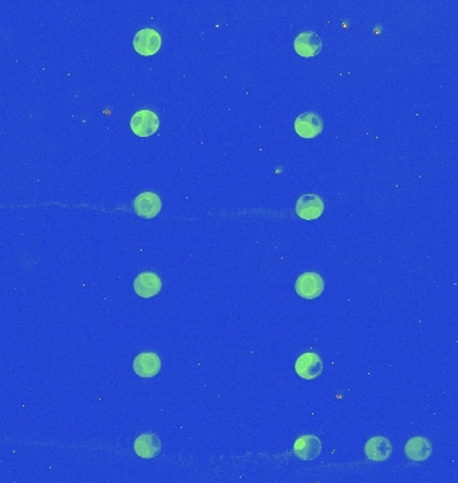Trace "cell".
Listing matches in <instances>:
<instances>
[{
    "label": "cell",
    "instance_id": "1",
    "mask_svg": "<svg viewBox=\"0 0 458 483\" xmlns=\"http://www.w3.org/2000/svg\"><path fill=\"white\" fill-rule=\"evenodd\" d=\"M131 128L140 137H149L160 128L158 116L152 110H138L131 117Z\"/></svg>",
    "mask_w": 458,
    "mask_h": 483
},
{
    "label": "cell",
    "instance_id": "2",
    "mask_svg": "<svg viewBox=\"0 0 458 483\" xmlns=\"http://www.w3.org/2000/svg\"><path fill=\"white\" fill-rule=\"evenodd\" d=\"M133 47L144 57L154 55L161 47V35L153 28H142L134 35Z\"/></svg>",
    "mask_w": 458,
    "mask_h": 483
},
{
    "label": "cell",
    "instance_id": "3",
    "mask_svg": "<svg viewBox=\"0 0 458 483\" xmlns=\"http://www.w3.org/2000/svg\"><path fill=\"white\" fill-rule=\"evenodd\" d=\"M295 290L305 300H315L323 293L325 281L316 273H305L298 278Z\"/></svg>",
    "mask_w": 458,
    "mask_h": 483
},
{
    "label": "cell",
    "instance_id": "4",
    "mask_svg": "<svg viewBox=\"0 0 458 483\" xmlns=\"http://www.w3.org/2000/svg\"><path fill=\"white\" fill-rule=\"evenodd\" d=\"M295 371L305 380H314L323 372V361L316 353H305L296 360Z\"/></svg>",
    "mask_w": 458,
    "mask_h": 483
},
{
    "label": "cell",
    "instance_id": "5",
    "mask_svg": "<svg viewBox=\"0 0 458 483\" xmlns=\"http://www.w3.org/2000/svg\"><path fill=\"white\" fill-rule=\"evenodd\" d=\"M133 208L140 218L152 219L161 211V199L154 192H144L134 199Z\"/></svg>",
    "mask_w": 458,
    "mask_h": 483
},
{
    "label": "cell",
    "instance_id": "6",
    "mask_svg": "<svg viewBox=\"0 0 458 483\" xmlns=\"http://www.w3.org/2000/svg\"><path fill=\"white\" fill-rule=\"evenodd\" d=\"M325 211V203L315 194H307L296 203V214L300 219H318Z\"/></svg>",
    "mask_w": 458,
    "mask_h": 483
},
{
    "label": "cell",
    "instance_id": "7",
    "mask_svg": "<svg viewBox=\"0 0 458 483\" xmlns=\"http://www.w3.org/2000/svg\"><path fill=\"white\" fill-rule=\"evenodd\" d=\"M295 131L303 138H315L323 131V120L316 113H305L295 120Z\"/></svg>",
    "mask_w": 458,
    "mask_h": 483
},
{
    "label": "cell",
    "instance_id": "8",
    "mask_svg": "<svg viewBox=\"0 0 458 483\" xmlns=\"http://www.w3.org/2000/svg\"><path fill=\"white\" fill-rule=\"evenodd\" d=\"M322 453V441L315 435H303L294 443V454L302 461H314Z\"/></svg>",
    "mask_w": 458,
    "mask_h": 483
},
{
    "label": "cell",
    "instance_id": "9",
    "mask_svg": "<svg viewBox=\"0 0 458 483\" xmlns=\"http://www.w3.org/2000/svg\"><path fill=\"white\" fill-rule=\"evenodd\" d=\"M161 370V360L154 352L140 353L133 361V371L140 377H154Z\"/></svg>",
    "mask_w": 458,
    "mask_h": 483
},
{
    "label": "cell",
    "instance_id": "10",
    "mask_svg": "<svg viewBox=\"0 0 458 483\" xmlns=\"http://www.w3.org/2000/svg\"><path fill=\"white\" fill-rule=\"evenodd\" d=\"M133 287L137 295H140L141 298H151L160 293L162 284L157 274L152 271H145L138 274V277L133 282Z\"/></svg>",
    "mask_w": 458,
    "mask_h": 483
},
{
    "label": "cell",
    "instance_id": "11",
    "mask_svg": "<svg viewBox=\"0 0 458 483\" xmlns=\"http://www.w3.org/2000/svg\"><path fill=\"white\" fill-rule=\"evenodd\" d=\"M322 46L323 44H322L321 38L312 31L299 34L294 41L295 51L303 58H311V57L318 55L322 50Z\"/></svg>",
    "mask_w": 458,
    "mask_h": 483
},
{
    "label": "cell",
    "instance_id": "12",
    "mask_svg": "<svg viewBox=\"0 0 458 483\" xmlns=\"http://www.w3.org/2000/svg\"><path fill=\"white\" fill-rule=\"evenodd\" d=\"M365 453L370 461H386L393 453V446L392 441L385 437H374L366 443Z\"/></svg>",
    "mask_w": 458,
    "mask_h": 483
},
{
    "label": "cell",
    "instance_id": "13",
    "mask_svg": "<svg viewBox=\"0 0 458 483\" xmlns=\"http://www.w3.org/2000/svg\"><path fill=\"white\" fill-rule=\"evenodd\" d=\"M134 451L142 459H152L161 451V441L154 434H142L134 441Z\"/></svg>",
    "mask_w": 458,
    "mask_h": 483
},
{
    "label": "cell",
    "instance_id": "14",
    "mask_svg": "<svg viewBox=\"0 0 458 483\" xmlns=\"http://www.w3.org/2000/svg\"><path fill=\"white\" fill-rule=\"evenodd\" d=\"M405 453L408 458H410L412 461H426L433 453V446L430 440L425 437H414L408 440L405 446Z\"/></svg>",
    "mask_w": 458,
    "mask_h": 483
}]
</instances>
